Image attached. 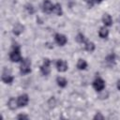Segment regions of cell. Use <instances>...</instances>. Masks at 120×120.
<instances>
[{
  "label": "cell",
  "instance_id": "obj_1",
  "mask_svg": "<svg viewBox=\"0 0 120 120\" xmlns=\"http://www.w3.org/2000/svg\"><path fill=\"white\" fill-rule=\"evenodd\" d=\"M9 59L12 62H20L22 60V55H21V51H20V47L18 45L13 46L10 53H9Z\"/></svg>",
  "mask_w": 120,
  "mask_h": 120
},
{
  "label": "cell",
  "instance_id": "obj_2",
  "mask_svg": "<svg viewBox=\"0 0 120 120\" xmlns=\"http://www.w3.org/2000/svg\"><path fill=\"white\" fill-rule=\"evenodd\" d=\"M20 70L22 74H28L31 72V61L28 58H24L21 62L20 66Z\"/></svg>",
  "mask_w": 120,
  "mask_h": 120
},
{
  "label": "cell",
  "instance_id": "obj_3",
  "mask_svg": "<svg viewBox=\"0 0 120 120\" xmlns=\"http://www.w3.org/2000/svg\"><path fill=\"white\" fill-rule=\"evenodd\" d=\"M40 71L43 75H48L51 72V61L46 58L43 61V64L40 66Z\"/></svg>",
  "mask_w": 120,
  "mask_h": 120
},
{
  "label": "cell",
  "instance_id": "obj_4",
  "mask_svg": "<svg viewBox=\"0 0 120 120\" xmlns=\"http://www.w3.org/2000/svg\"><path fill=\"white\" fill-rule=\"evenodd\" d=\"M93 87H94V89L96 91L100 92L105 88V82L101 78H97L93 82Z\"/></svg>",
  "mask_w": 120,
  "mask_h": 120
},
{
  "label": "cell",
  "instance_id": "obj_5",
  "mask_svg": "<svg viewBox=\"0 0 120 120\" xmlns=\"http://www.w3.org/2000/svg\"><path fill=\"white\" fill-rule=\"evenodd\" d=\"M54 39H55V42H56L58 45H60V46H64V45L67 43V41H68L67 37H66L65 35L59 34V33H57V34L54 36Z\"/></svg>",
  "mask_w": 120,
  "mask_h": 120
},
{
  "label": "cell",
  "instance_id": "obj_6",
  "mask_svg": "<svg viewBox=\"0 0 120 120\" xmlns=\"http://www.w3.org/2000/svg\"><path fill=\"white\" fill-rule=\"evenodd\" d=\"M17 101H18L19 107H24V106H26V105L28 104V101H29L28 95L22 94V95L19 96V98H17Z\"/></svg>",
  "mask_w": 120,
  "mask_h": 120
},
{
  "label": "cell",
  "instance_id": "obj_7",
  "mask_svg": "<svg viewBox=\"0 0 120 120\" xmlns=\"http://www.w3.org/2000/svg\"><path fill=\"white\" fill-rule=\"evenodd\" d=\"M2 81L5 82V83H11L13 82V77L11 76V74L9 73V71L5 68L4 71H3V74H2Z\"/></svg>",
  "mask_w": 120,
  "mask_h": 120
},
{
  "label": "cell",
  "instance_id": "obj_8",
  "mask_svg": "<svg viewBox=\"0 0 120 120\" xmlns=\"http://www.w3.org/2000/svg\"><path fill=\"white\" fill-rule=\"evenodd\" d=\"M56 68H57V70L60 71V72H65V71L68 69V63H67L65 60L59 59V60H57V62H56Z\"/></svg>",
  "mask_w": 120,
  "mask_h": 120
},
{
  "label": "cell",
  "instance_id": "obj_9",
  "mask_svg": "<svg viewBox=\"0 0 120 120\" xmlns=\"http://www.w3.org/2000/svg\"><path fill=\"white\" fill-rule=\"evenodd\" d=\"M53 9V5L50 0H44L42 5V10L45 13H51Z\"/></svg>",
  "mask_w": 120,
  "mask_h": 120
},
{
  "label": "cell",
  "instance_id": "obj_10",
  "mask_svg": "<svg viewBox=\"0 0 120 120\" xmlns=\"http://www.w3.org/2000/svg\"><path fill=\"white\" fill-rule=\"evenodd\" d=\"M102 22L105 24V26H111L112 23V19L111 15H109L108 13H105L102 16Z\"/></svg>",
  "mask_w": 120,
  "mask_h": 120
},
{
  "label": "cell",
  "instance_id": "obj_11",
  "mask_svg": "<svg viewBox=\"0 0 120 120\" xmlns=\"http://www.w3.org/2000/svg\"><path fill=\"white\" fill-rule=\"evenodd\" d=\"M8 108H9L10 110H15V109H17V107H19L17 99H15L14 98H11L8 100Z\"/></svg>",
  "mask_w": 120,
  "mask_h": 120
},
{
  "label": "cell",
  "instance_id": "obj_12",
  "mask_svg": "<svg viewBox=\"0 0 120 120\" xmlns=\"http://www.w3.org/2000/svg\"><path fill=\"white\" fill-rule=\"evenodd\" d=\"M23 26L21 24V23H16L15 25H14V27H13V34H15V35H20V34H22V31H23Z\"/></svg>",
  "mask_w": 120,
  "mask_h": 120
},
{
  "label": "cell",
  "instance_id": "obj_13",
  "mask_svg": "<svg viewBox=\"0 0 120 120\" xmlns=\"http://www.w3.org/2000/svg\"><path fill=\"white\" fill-rule=\"evenodd\" d=\"M98 35H99V37H100L101 38H108V35H109V30H108L105 26H103V27H101V28L99 29Z\"/></svg>",
  "mask_w": 120,
  "mask_h": 120
},
{
  "label": "cell",
  "instance_id": "obj_14",
  "mask_svg": "<svg viewBox=\"0 0 120 120\" xmlns=\"http://www.w3.org/2000/svg\"><path fill=\"white\" fill-rule=\"evenodd\" d=\"M52 12L54 14H56L57 16H61L62 13H63V10H62V7L60 4H55L53 5V9H52Z\"/></svg>",
  "mask_w": 120,
  "mask_h": 120
},
{
  "label": "cell",
  "instance_id": "obj_15",
  "mask_svg": "<svg viewBox=\"0 0 120 120\" xmlns=\"http://www.w3.org/2000/svg\"><path fill=\"white\" fill-rule=\"evenodd\" d=\"M84 47H85V50L90 52H92L95 50V44L92 41H85L84 42Z\"/></svg>",
  "mask_w": 120,
  "mask_h": 120
},
{
  "label": "cell",
  "instance_id": "obj_16",
  "mask_svg": "<svg viewBox=\"0 0 120 120\" xmlns=\"http://www.w3.org/2000/svg\"><path fill=\"white\" fill-rule=\"evenodd\" d=\"M77 68H79V69H85L86 68H87V63H86V61L85 60H83V59H79L78 60V62H77Z\"/></svg>",
  "mask_w": 120,
  "mask_h": 120
},
{
  "label": "cell",
  "instance_id": "obj_17",
  "mask_svg": "<svg viewBox=\"0 0 120 120\" xmlns=\"http://www.w3.org/2000/svg\"><path fill=\"white\" fill-rule=\"evenodd\" d=\"M56 82H57L58 86H60V87H65L68 84V81L63 77H57Z\"/></svg>",
  "mask_w": 120,
  "mask_h": 120
},
{
  "label": "cell",
  "instance_id": "obj_18",
  "mask_svg": "<svg viewBox=\"0 0 120 120\" xmlns=\"http://www.w3.org/2000/svg\"><path fill=\"white\" fill-rule=\"evenodd\" d=\"M114 60H115V56H114V54H112V53L109 54V55L106 57V62H107L108 64H110V65H112V64L114 63Z\"/></svg>",
  "mask_w": 120,
  "mask_h": 120
},
{
  "label": "cell",
  "instance_id": "obj_19",
  "mask_svg": "<svg viewBox=\"0 0 120 120\" xmlns=\"http://www.w3.org/2000/svg\"><path fill=\"white\" fill-rule=\"evenodd\" d=\"M76 40H77L79 43H84V42L86 41L84 36H83L82 33H79V34L77 35V37H76Z\"/></svg>",
  "mask_w": 120,
  "mask_h": 120
},
{
  "label": "cell",
  "instance_id": "obj_20",
  "mask_svg": "<svg viewBox=\"0 0 120 120\" xmlns=\"http://www.w3.org/2000/svg\"><path fill=\"white\" fill-rule=\"evenodd\" d=\"M25 8L27 9V11L30 13V14H32V13H34V8H33V6L32 5H30V4H28L26 7H25Z\"/></svg>",
  "mask_w": 120,
  "mask_h": 120
},
{
  "label": "cell",
  "instance_id": "obj_21",
  "mask_svg": "<svg viewBox=\"0 0 120 120\" xmlns=\"http://www.w3.org/2000/svg\"><path fill=\"white\" fill-rule=\"evenodd\" d=\"M18 119H28V116L27 115H24V114H19L17 116Z\"/></svg>",
  "mask_w": 120,
  "mask_h": 120
},
{
  "label": "cell",
  "instance_id": "obj_22",
  "mask_svg": "<svg viewBox=\"0 0 120 120\" xmlns=\"http://www.w3.org/2000/svg\"><path fill=\"white\" fill-rule=\"evenodd\" d=\"M85 2H86L90 7H92V6L94 5V3H95V0H85Z\"/></svg>",
  "mask_w": 120,
  "mask_h": 120
},
{
  "label": "cell",
  "instance_id": "obj_23",
  "mask_svg": "<svg viewBox=\"0 0 120 120\" xmlns=\"http://www.w3.org/2000/svg\"><path fill=\"white\" fill-rule=\"evenodd\" d=\"M94 118H95V119H97V118H98V119H103L104 116H102L100 113H98V114H96V115L94 116Z\"/></svg>",
  "mask_w": 120,
  "mask_h": 120
},
{
  "label": "cell",
  "instance_id": "obj_24",
  "mask_svg": "<svg viewBox=\"0 0 120 120\" xmlns=\"http://www.w3.org/2000/svg\"><path fill=\"white\" fill-rule=\"evenodd\" d=\"M116 85H117V89L120 91V80L117 81V84H116Z\"/></svg>",
  "mask_w": 120,
  "mask_h": 120
},
{
  "label": "cell",
  "instance_id": "obj_25",
  "mask_svg": "<svg viewBox=\"0 0 120 120\" xmlns=\"http://www.w3.org/2000/svg\"><path fill=\"white\" fill-rule=\"evenodd\" d=\"M102 0H95V2H98V3H99V2H101Z\"/></svg>",
  "mask_w": 120,
  "mask_h": 120
}]
</instances>
